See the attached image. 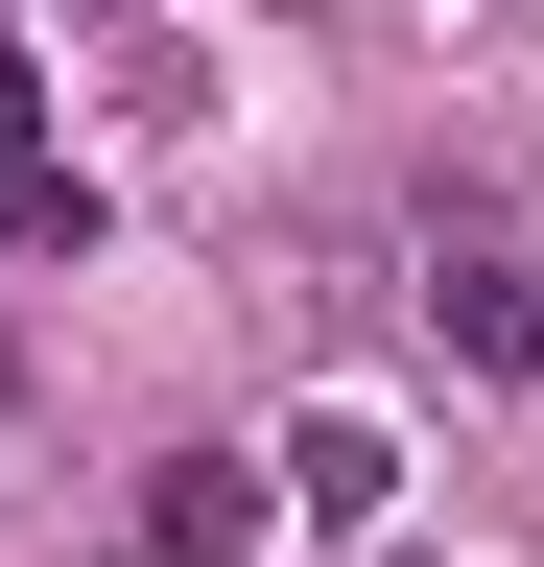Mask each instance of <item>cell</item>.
<instances>
[{
	"mask_svg": "<svg viewBox=\"0 0 544 567\" xmlns=\"http://www.w3.org/2000/svg\"><path fill=\"white\" fill-rule=\"evenodd\" d=\"M427 331H450V354H473V379H521V354H544V284H521V260H497V237H473V260H450V284H427Z\"/></svg>",
	"mask_w": 544,
	"mask_h": 567,
	"instance_id": "obj_1",
	"label": "cell"
},
{
	"mask_svg": "<svg viewBox=\"0 0 544 567\" xmlns=\"http://www.w3.org/2000/svg\"><path fill=\"white\" fill-rule=\"evenodd\" d=\"M143 544H166V567H237V544H260V473H237V450H166Z\"/></svg>",
	"mask_w": 544,
	"mask_h": 567,
	"instance_id": "obj_2",
	"label": "cell"
},
{
	"mask_svg": "<svg viewBox=\"0 0 544 567\" xmlns=\"http://www.w3.org/2000/svg\"><path fill=\"white\" fill-rule=\"evenodd\" d=\"M285 496H308V520H379V496H402V450H379L356 402H308V425H285Z\"/></svg>",
	"mask_w": 544,
	"mask_h": 567,
	"instance_id": "obj_3",
	"label": "cell"
}]
</instances>
